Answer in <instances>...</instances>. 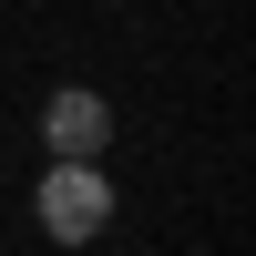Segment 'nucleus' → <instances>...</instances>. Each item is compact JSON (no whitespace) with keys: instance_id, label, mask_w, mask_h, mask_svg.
I'll use <instances>...</instances> for the list:
<instances>
[{"instance_id":"nucleus-1","label":"nucleus","mask_w":256,"mask_h":256,"mask_svg":"<svg viewBox=\"0 0 256 256\" xmlns=\"http://www.w3.org/2000/svg\"><path fill=\"white\" fill-rule=\"evenodd\" d=\"M31 216H41L52 246H92L102 226H113V174H102V164H52L41 195H31Z\"/></svg>"},{"instance_id":"nucleus-2","label":"nucleus","mask_w":256,"mask_h":256,"mask_svg":"<svg viewBox=\"0 0 256 256\" xmlns=\"http://www.w3.org/2000/svg\"><path fill=\"white\" fill-rule=\"evenodd\" d=\"M41 144H52V164H102V144H113V102L82 92V82H62V92L41 102Z\"/></svg>"}]
</instances>
